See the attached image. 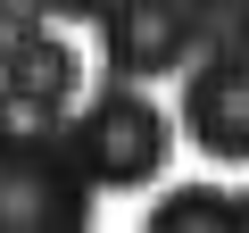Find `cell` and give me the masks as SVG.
Returning <instances> with one entry per match:
<instances>
[{
	"instance_id": "6da1fadb",
	"label": "cell",
	"mask_w": 249,
	"mask_h": 233,
	"mask_svg": "<svg viewBox=\"0 0 249 233\" xmlns=\"http://www.w3.org/2000/svg\"><path fill=\"white\" fill-rule=\"evenodd\" d=\"M91 216V167L75 142L0 125V233H67Z\"/></svg>"
},
{
	"instance_id": "7a4b0ae2",
	"label": "cell",
	"mask_w": 249,
	"mask_h": 233,
	"mask_svg": "<svg viewBox=\"0 0 249 233\" xmlns=\"http://www.w3.org/2000/svg\"><path fill=\"white\" fill-rule=\"evenodd\" d=\"M67 142H75V158L91 167L100 192H133V183H158L175 125H166V108H158V100L124 92V75H116V83L75 116V125H67Z\"/></svg>"
},
{
	"instance_id": "3957f363",
	"label": "cell",
	"mask_w": 249,
	"mask_h": 233,
	"mask_svg": "<svg viewBox=\"0 0 249 233\" xmlns=\"http://www.w3.org/2000/svg\"><path fill=\"white\" fill-rule=\"evenodd\" d=\"M199 42V17L191 0H108L100 17V50H108V75L124 83H150V75H175Z\"/></svg>"
},
{
	"instance_id": "277c9868",
	"label": "cell",
	"mask_w": 249,
	"mask_h": 233,
	"mask_svg": "<svg viewBox=\"0 0 249 233\" xmlns=\"http://www.w3.org/2000/svg\"><path fill=\"white\" fill-rule=\"evenodd\" d=\"M183 134L216 167H249V50H224V58L191 67V83H183Z\"/></svg>"
},
{
	"instance_id": "5b68a950",
	"label": "cell",
	"mask_w": 249,
	"mask_h": 233,
	"mask_svg": "<svg viewBox=\"0 0 249 233\" xmlns=\"http://www.w3.org/2000/svg\"><path fill=\"white\" fill-rule=\"evenodd\" d=\"M0 67H9V92L58 100V108H67V92H75V50H67L58 34H42V25H25L9 50H0Z\"/></svg>"
},
{
	"instance_id": "8992f818",
	"label": "cell",
	"mask_w": 249,
	"mask_h": 233,
	"mask_svg": "<svg viewBox=\"0 0 249 233\" xmlns=\"http://www.w3.org/2000/svg\"><path fill=\"white\" fill-rule=\"evenodd\" d=\"M150 225L158 233H224V225H241V200L216 192V183H183V192L150 200Z\"/></svg>"
},
{
	"instance_id": "52a82bcc",
	"label": "cell",
	"mask_w": 249,
	"mask_h": 233,
	"mask_svg": "<svg viewBox=\"0 0 249 233\" xmlns=\"http://www.w3.org/2000/svg\"><path fill=\"white\" fill-rule=\"evenodd\" d=\"M50 17H108V0H42Z\"/></svg>"
},
{
	"instance_id": "ba28073f",
	"label": "cell",
	"mask_w": 249,
	"mask_h": 233,
	"mask_svg": "<svg viewBox=\"0 0 249 233\" xmlns=\"http://www.w3.org/2000/svg\"><path fill=\"white\" fill-rule=\"evenodd\" d=\"M241 225H249V200H241Z\"/></svg>"
}]
</instances>
